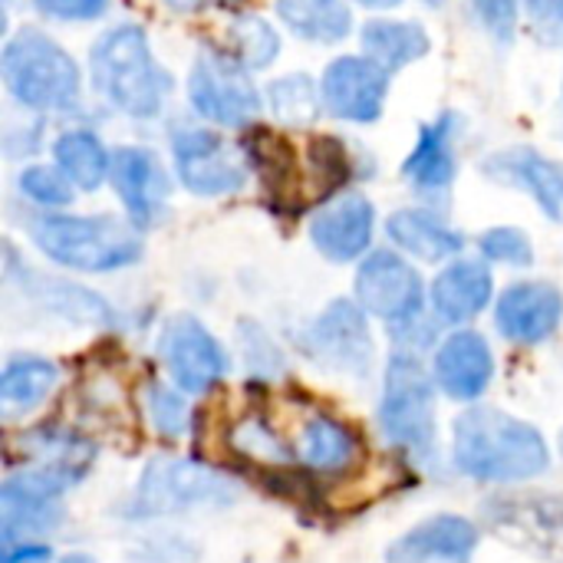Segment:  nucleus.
<instances>
[{
  "label": "nucleus",
  "mask_w": 563,
  "mask_h": 563,
  "mask_svg": "<svg viewBox=\"0 0 563 563\" xmlns=\"http://www.w3.org/2000/svg\"><path fill=\"white\" fill-rule=\"evenodd\" d=\"M73 181L63 175V172H53L46 165H33L20 175V188L23 195H30L36 205H46V208H59V205H69L73 201Z\"/></svg>",
  "instance_id": "34"
},
{
  "label": "nucleus",
  "mask_w": 563,
  "mask_h": 563,
  "mask_svg": "<svg viewBox=\"0 0 563 563\" xmlns=\"http://www.w3.org/2000/svg\"><path fill=\"white\" fill-rule=\"evenodd\" d=\"M241 353H244L247 369L257 373V376H264V379H267V376H277V373L284 369L280 350H277L274 340H271L257 323H251V320L241 323Z\"/></svg>",
  "instance_id": "35"
},
{
  "label": "nucleus",
  "mask_w": 563,
  "mask_h": 563,
  "mask_svg": "<svg viewBox=\"0 0 563 563\" xmlns=\"http://www.w3.org/2000/svg\"><path fill=\"white\" fill-rule=\"evenodd\" d=\"M452 465L472 482L521 485L551 468V449L538 426L495 406H475L455 419Z\"/></svg>",
  "instance_id": "1"
},
{
  "label": "nucleus",
  "mask_w": 563,
  "mask_h": 563,
  "mask_svg": "<svg viewBox=\"0 0 563 563\" xmlns=\"http://www.w3.org/2000/svg\"><path fill=\"white\" fill-rule=\"evenodd\" d=\"M234 501H238L234 482L214 472L211 465L162 455L142 468L135 492L125 498L119 515L139 525V521L188 515V511H221L231 508Z\"/></svg>",
  "instance_id": "2"
},
{
  "label": "nucleus",
  "mask_w": 563,
  "mask_h": 563,
  "mask_svg": "<svg viewBox=\"0 0 563 563\" xmlns=\"http://www.w3.org/2000/svg\"><path fill=\"white\" fill-rule=\"evenodd\" d=\"M26 290H33L46 310H53L73 323H109L112 320L109 303L102 297L89 294L86 287H73V284H59V280H53V284L36 280V287H26Z\"/></svg>",
  "instance_id": "28"
},
{
  "label": "nucleus",
  "mask_w": 563,
  "mask_h": 563,
  "mask_svg": "<svg viewBox=\"0 0 563 563\" xmlns=\"http://www.w3.org/2000/svg\"><path fill=\"white\" fill-rule=\"evenodd\" d=\"M267 99H271V112L284 125H310V122H317V86L303 73L274 79L271 89H267Z\"/></svg>",
  "instance_id": "30"
},
{
  "label": "nucleus",
  "mask_w": 563,
  "mask_h": 563,
  "mask_svg": "<svg viewBox=\"0 0 563 563\" xmlns=\"http://www.w3.org/2000/svg\"><path fill=\"white\" fill-rule=\"evenodd\" d=\"M231 442H234V452H241L244 459H251L257 465H290L294 462L290 449L254 416L234 426Z\"/></svg>",
  "instance_id": "31"
},
{
  "label": "nucleus",
  "mask_w": 563,
  "mask_h": 563,
  "mask_svg": "<svg viewBox=\"0 0 563 563\" xmlns=\"http://www.w3.org/2000/svg\"><path fill=\"white\" fill-rule=\"evenodd\" d=\"M482 254L488 261L498 264H511V267H528L534 261V247L531 238L518 228H492L482 234Z\"/></svg>",
  "instance_id": "33"
},
{
  "label": "nucleus",
  "mask_w": 563,
  "mask_h": 563,
  "mask_svg": "<svg viewBox=\"0 0 563 563\" xmlns=\"http://www.w3.org/2000/svg\"><path fill=\"white\" fill-rule=\"evenodd\" d=\"M475 16L485 23V30L498 40H511L518 26V3L515 0H472Z\"/></svg>",
  "instance_id": "37"
},
{
  "label": "nucleus",
  "mask_w": 563,
  "mask_h": 563,
  "mask_svg": "<svg viewBox=\"0 0 563 563\" xmlns=\"http://www.w3.org/2000/svg\"><path fill=\"white\" fill-rule=\"evenodd\" d=\"M112 185L129 211V221L135 228H152L168 205V175L162 168V162L155 158V152L139 148V145H125L112 152Z\"/></svg>",
  "instance_id": "15"
},
{
  "label": "nucleus",
  "mask_w": 563,
  "mask_h": 563,
  "mask_svg": "<svg viewBox=\"0 0 563 563\" xmlns=\"http://www.w3.org/2000/svg\"><path fill=\"white\" fill-rule=\"evenodd\" d=\"M386 92V69L369 56H340L323 73V106L346 122H376Z\"/></svg>",
  "instance_id": "13"
},
{
  "label": "nucleus",
  "mask_w": 563,
  "mask_h": 563,
  "mask_svg": "<svg viewBox=\"0 0 563 563\" xmlns=\"http://www.w3.org/2000/svg\"><path fill=\"white\" fill-rule=\"evenodd\" d=\"M3 79L26 109H66L79 96V66L40 30H20L7 43Z\"/></svg>",
  "instance_id": "6"
},
{
  "label": "nucleus",
  "mask_w": 563,
  "mask_h": 563,
  "mask_svg": "<svg viewBox=\"0 0 563 563\" xmlns=\"http://www.w3.org/2000/svg\"><path fill=\"white\" fill-rule=\"evenodd\" d=\"M40 13L56 20H96L109 10V0H33Z\"/></svg>",
  "instance_id": "38"
},
{
  "label": "nucleus",
  "mask_w": 563,
  "mask_h": 563,
  "mask_svg": "<svg viewBox=\"0 0 563 563\" xmlns=\"http://www.w3.org/2000/svg\"><path fill=\"white\" fill-rule=\"evenodd\" d=\"M455 115H439L435 122L422 125L419 142L406 162V178L419 191H442L455 178Z\"/></svg>",
  "instance_id": "22"
},
{
  "label": "nucleus",
  "mask_w": 563,
  "mask_h": 563,
  "mask_svg": "<svg viewBox=\"0 0 563 563\" xmlns=\"http://www.w3.org/2000/svg\"><path fill=\"white\" fill-rule=\"evenodd\" d=\"M563 320V294L554 284H515L495 307V323L505 340L534 346L558 333Z\"/></svg>",
  "instance_id": "16"
},
{
  "label": "nucleus",
  "mask_w": 563,
  "mask_h": 563,
  "mask_svg": "<svg viewBox=\"0 0 563 563\" xmlns=\"http://www.w3.org/2000/svg\"><path fill=\"white\" fill-rule=\"evenodd\" d=\"M432 40L419 23H396V20H373L363 30V49L383 69H402L429 53Z\"/></svg>",
  "instance_id": "26"
},
{
  "label": "nucleus",
  "mask_w": 563,
  "mask_h": 563,
  "mask_svg": "<svg viewBox=\"0 0 563 563\" xmlns=\"http://www.w3.org/2000/svg\"><path fill=\"white\" fill-rule=\"evenodd\" d=\"M53 155H56L59 172L73 185H79L82 191H96L106 181V175L112 172V155L86 129H76V132L59 135L56 145H53Z\"/></svg>",
  "instance_id": "27"
},
{
  "label": "nucleus",
  "mask_w": 563,
  "mask_h": 563,
  "mask_svg": "<svg viewBox=\"0 0 563 563\" xmlns=\"http://www.w3.org/2000/svg\"><path fill=\"white\" fill-rule=\"evenodd\" d=\"M373 224H376V211H373L369 198L343 195L313 218L310 238H313V247L327 261L346 264V261H356L369 247Z\"/></svg>",
  "instance_id": "18"
},
{
  "label": "nucleus",
  "mask_w": 563,
  "mask_h": 563,
  "mask_svg": "<svg viewBox=\"0 0 563 563\" xmlns=\"http://www.w3.org/2000/svg\"><path fill=\"white\" fill-rule=\"evenodd\" d=\"M485 528L505 544L548 563H563V492L498 495L482 508Z\"/></svg>",
  "instance_id": "7"
},
{
  "label": "nucleus",
  "mask_w": 563,
  "mask_h": 563,
  "mask_svg": "<svg viewBox=\"0 0 563 563\" xmlns=\"http://www.w3.org/2000/svg\"><path fill=\"white\" fill-rule=\"evenodd\" d=\"M33 241L49 261L86 274L122 271L142 257V238L135 234V228L109 214L36 218Z\"/></svg>",
  "instance_id": "4"
},
{
  "label": "nucleus",
  "mask_w": 563,
  "mask_h": 563,
  "mask_svg": "<svg viewBox=\"0 0 563 563\" xmlns=\"http://www.w3.org/2000/svg\"><path fill=\"white\" fill-rule=\"evenodd\" d=\"M172 152H175L178 178L195 195L218 198V195H231V191L244 188V181H247L241 152L218 132L178 129L172 139Z\"/></svg>",
  "instance_id": "11"
},
{
  "label": "nucleus",
  "mask_w": 563,
  "mask_h": 563,
  "mask_svg": "<svg viewBox=\"0 0 563 563\" xmlns=\"http://www.w3.org/2000/svg\"><path fill=\"white\" fill-rule=\"evenodd\" d=\"M363 7H373V10H389V7H396V3H402V0H360Z\"/></svg>",
  "instance_id": "41"
},
{
  "label": "nucleus",
  "mask_w": 563,
  "mask_h": 563,
  "mask_svg": "<svg viewBox=\"0 0 563 563\" xmlns=\"http://www.w3.org/2000/svg\"><path fill=\"white\" fill-rule=\"evenodd\" d=\"M188 96L198 115L218 125H247L261 112V92L247 79V66L224 53H201L188 76Z\"/></svg>",
  "instance_id": "8"
},
{
  "label": "nucleus",
  "mask_w": 563,
  "mask_h": 563,
  "mask_svg": "<svg viewBox=\"0 0 563 563\" xmlns=\"http://www.w3.org/2000/svg\"><path fill=\"white\" fill-rule=\"evenodd\" d=\"M435 383L455 402H475L495 379V356L482 333L459 330L435 353Z\"/></svg>",
  "instance_id": "17"
},
{
  "label": "nucleus",
  "mask_w": 563,
  "mask_h": 563,
  "mask_svg": "<svg viewBox=\"0 0 563 563\" xmlns=\"http://www.w3.org/2000/svg\"><path fill=\"white\" fill-rule=\"evenodd\" d=\"M356 297L366 313H373L386 323H396V327L416 323L422 317V303H426L419 271L393 251H376L360 264Z\"/></svg>",
  "instance_id": "10"
},
{
  "label": "nucleus",
  "mask_w": 563,
  "mask_h": 563,
  "mask_svg": "<svg viewBox=\"0 0 563 563\" xmlns=\"http://www.w3.org/2000/svg\"><path fill=\"white\" fill-rule=\"evenodd\" d=\"M277 13L297 36L317 43H340L353 30L346 0H277Z\"/></svg>",
  "instance_id": "25"
},
{
  "label": "nucleus",
  "mask_w": 563,
  "mask_h": 563,
  "mask_svg": "<svg viewBox=\"0 0 563 563\" xmlns=\"http://www.w3.org/2000/svg\"><path fill=\"white\" fill-rule=\"evenodd\" d=\"M498 178H511L518 181L521 188H528L538 205L544 208L548 218H561L563 214V165H554L548 158H541L538 152H508V155H498L492 165H488Z\"/></svg>",
  "instance_id": "24"
},
{
  "label": "nucleus",
  "mask_w": 563,
  "mask_h": 563,
  "mask_svg": "<svg viewBox=\"0 0 563 563\" xmlns=\"http://www.w3.org/2000/svg\"><path fill=\"white\" fill-rule=\"evenodd\" d=\"M59 383V369L56 363L43 360V356H13L7 360L3 373H0V416L3 422L23 419L30 416L36 406L46 402V396L56 389Z\"/></svg>",
  "instance_id": "21"
},
{
  "label": "nucleus",
  "mask_w": 563,
  "mask_h": 563,
  "mask_svg": "<svg viewBox=\"0 0 563 563\" xmlns=\"http://www.w3.org/2000/svg\"><path fill=\"white\" fill-rule=\"evenodd\" d=\"M528 10L548 40L563 43V0H528Z\"/></svg>",
  "instance_id": "40"
},
{
  "label": "nucleus",
  "mask_w": 563,
  "mask_h": 563,
  "mask_svg": "<svg viewBox=\"0 0 563 563\" xmlns=\"http://www.w3.org/2000/svg\"><path fill=\"white\" fill-rule=\"evenodd\" d=\"M158 356L168 376L175 379V386L188 396H201L228 376L224 346L191 313H178L162 327Z\"/></svg>",
  "instance_id": "9"
},
{
  "label": "nucleus",
  "mask_w": 563,
  "mask_h": 563,
  "mask_svg": "<svg viewBox=\"0 0 563 563\" xmlns=\"http://www.w3.org/2000/svg\"><path fill=\"white\" fill-rule=\"evenodd\" d=\"M297 459L313 475H346L360 465L363 442L346 422H340L327 412H317L300 426Z\"/></svg>",
  "instance_id": "19"
},
{
  "label": "nucleus",
  "mask_w": 563,
  "mask_h": 563,
  "mask_svg": "<svg viewBox=\"0 0 563 563\" xmlns=\"http://www.w3.org/2000/svg\"><path fill=\"white\" fill-rule=\"evenodd\" d=\"M386 231L389 238L409 251L412 257L419 261H429V264H439V261H449L462 251V234L452 231L445 221H439L435 214L429 211H416V208H406V211H396L389 221H386Z\"/></svg>",
  "instance_id": "23"
},
{
  "label": "nucleus",
  "mask_w": 563,
  "mask_h": 563,
  "mask_svg": "<svg viewBox=\"0 0 563 563\" xmlns=\"http://www.w3.org/2000/svg\"><path fill=\"white\" fill-rule=\"evenodd\" d=\"M383 435L409 452L422 465L439 462V426H435V386L426 366L412 353H393L379 399Z\"/></svg>",
  "instance_id": "5"
},
{
  "label": "nucleus",
  "mask_w": 563,
  "mask_h": 563,
  "mask_svg": "<svg viewBox=\"0 0 563 563\" xmlns=\"http://www.w3.org/2000/svg\"><path fill=\"white\" fill-rule=\"evenodd\" d=\"M59 563H96L89 554H79V551H73V554H66V558H59Z\"/></svg>",
  "instance_id": "42"
},
{
  "label": "nucleus",
  "mask_w": 563,
  "mask_h": 563,
  "mask_svg": "<svg viewBox=\"0 0 563 563\" xmlns=\"http://www.w3.org/2000/svg\"><path fill=\"white\" fill-rule=\"evenodd\" d=\"M228 40H231V56L247 69H267L280 53L277 30L261 16H238L228 26Z\"/></svg>",
  "instance_id": "29"
},
{
  "label": "nucleus",
  "mask_w": 563,
  "mask_h": 563,
  "mask_svg": "<svg viewBox=\"0 0 563 563\" xmlns=\"http://www.w3.org/2000/svg\"><path fill=\"white\" fill-rule=\"evenodd\" d=\"M53 561V548L40 538H26V541H10L0 544V563H49Z\"/></svg>",
  "instance_id": "39"
},
{
  "label": "nucleus",
  "mask_w": 563,
  "mask_h": 563,
  "mask_svg": "<svg viewBox=\"0 0 563 563\" xmlns=\"http://www.w3.org/2000/svg\"><path fill=\"white\" fill-rule=\"evenodd\" d=\"M135 563H198L201 561V548L188 538L178 534H162V538H145L135 551Z\"/></svg>",
  "instance_id": "36"
},
{
  "label": "nucleus",
  "mask_w": 563,
  "mask_h": 563,
  "mask_svg": "<svg viewBox=\"0 0 563 563\" xmlns=\"http://www.w3.org/2000/svg\"><path fill=\"white\" fill-rule=\"evenodd\" d=\"M303 346L317 363L363 379L373 366V333L366 323V310L353 300H333L310 323Z\"/></svg>",
  "instance_id": "12"
},
{
  "label": "nucleus",
  "mask_w": 563,
  "mask_h": 563,
  "mask_svg": "<svg viewBox=\"0 0 563 563\" xmlns=\"http://www.w3.org/2000/svg\"><path fill=\"white\" fill-rule=\"evenodd\" d=\"M492 271L478 261H455L449 264L432 284V307L445 323H468L475 320L492 300Z\"/></svg>",
  "instance_id": "20"
},
{
  "label": "nucleus",
  "mask_w": 563,
  "mask_h": 563,
  "mask_svg": "<svg viewBox=\"0 0 563 563\" xmlns=\"http://www.w3.org/2000/svg\"><path fill=\"white\" fill-rule=\"evenodd\" d=\"M561 452H563V432H561Z\"/></svg>",
  "instance_id": "43"
},
{
  "label": "nucleus",
  "mask_w": 563,
  "mask_h": 563,
  "mask_svg": "<svg viewBox=\"0 0 563 563\" xmlns=\"http://www.w3.org/2000/svg\"><path fill=\"white\" fill-rule=\"evenodd\" d=\"M482 544L475 521L462 515H432L409 528L386 551V563H472Z\"/></svg>",
  "instance_id": "14"
},
{
  "label": "nucleus",
  "mask_w": 563,
  "mask_h": 563,
  "mask_svg": "<svg viewBox=\"0 0 563 563\" xmlns=\"http://www.w3.org/2000/svg\"><path fill=\"white\" fill-rule=\"evenodd\" d=\"M145 412H148V422L158 435L165 439H181L188 432V402L181 396V389H168L165 383H152L145 389Z\"/></svg>",
  "instance_id": "32"
},
{
  "label": "nucleus",
  "mask_w": 563,
  "mask_h": 563,
  "mask_svg": "<svg viewBox=\"0 0 563 563\" xmlns=\"http://www.w3.org/2000/svg\"><path fill=\"white\" fill-rule=\"evenodd\" d=\"M92 79L96 89L132 119L158 115L172 89V79L155 63L145 33L132 23L99 36L92 46Z\"/></svg>",
  "instance_id": "3"
}]
</instances>
